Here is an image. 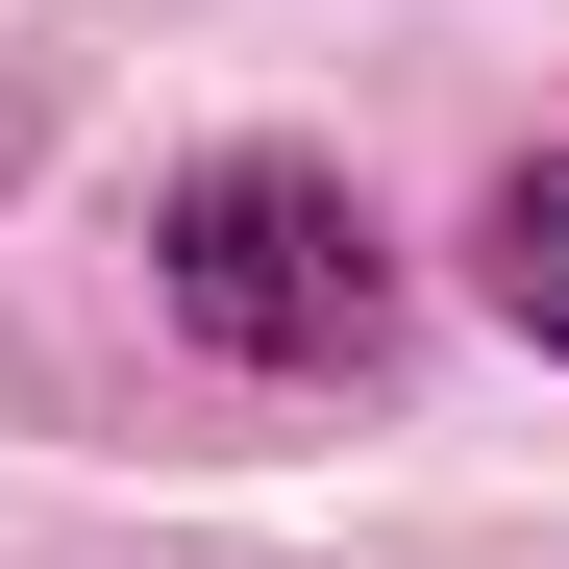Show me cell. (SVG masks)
I'll use <instances>...</instances> for the list:
<instances>
[{
  "label": "cell",
  "instance_id": "1",
  "mask_svg": "<svg viewBox=\"0 0 569 569\" xmlns=\"http://www.w3.org/2000/svg\"><path fill=\"white\" fill-rule=\"evenodd\" d=\"M149 298H173V347H223V371H371L397 223H371L322 149H199L149 199Z\"/></svg>",
  "mask_w": 569,
  "mask_h": 569
},
{
  "label": "cell",
  "instance_id": "2",
  "mask_svg": "<svg viewBox=\"0 0 569 569\" xmlns=\"http://www.w3.org/2000/svg\"><path fill=\"white\" fill-rule=\"evenodd\" d=\"M470 272H496V322H520V347H569V149H520V173H496Z\"/></svg>",
  "mask_w": 569,
  "mask_h": 569
}]
</instances>
